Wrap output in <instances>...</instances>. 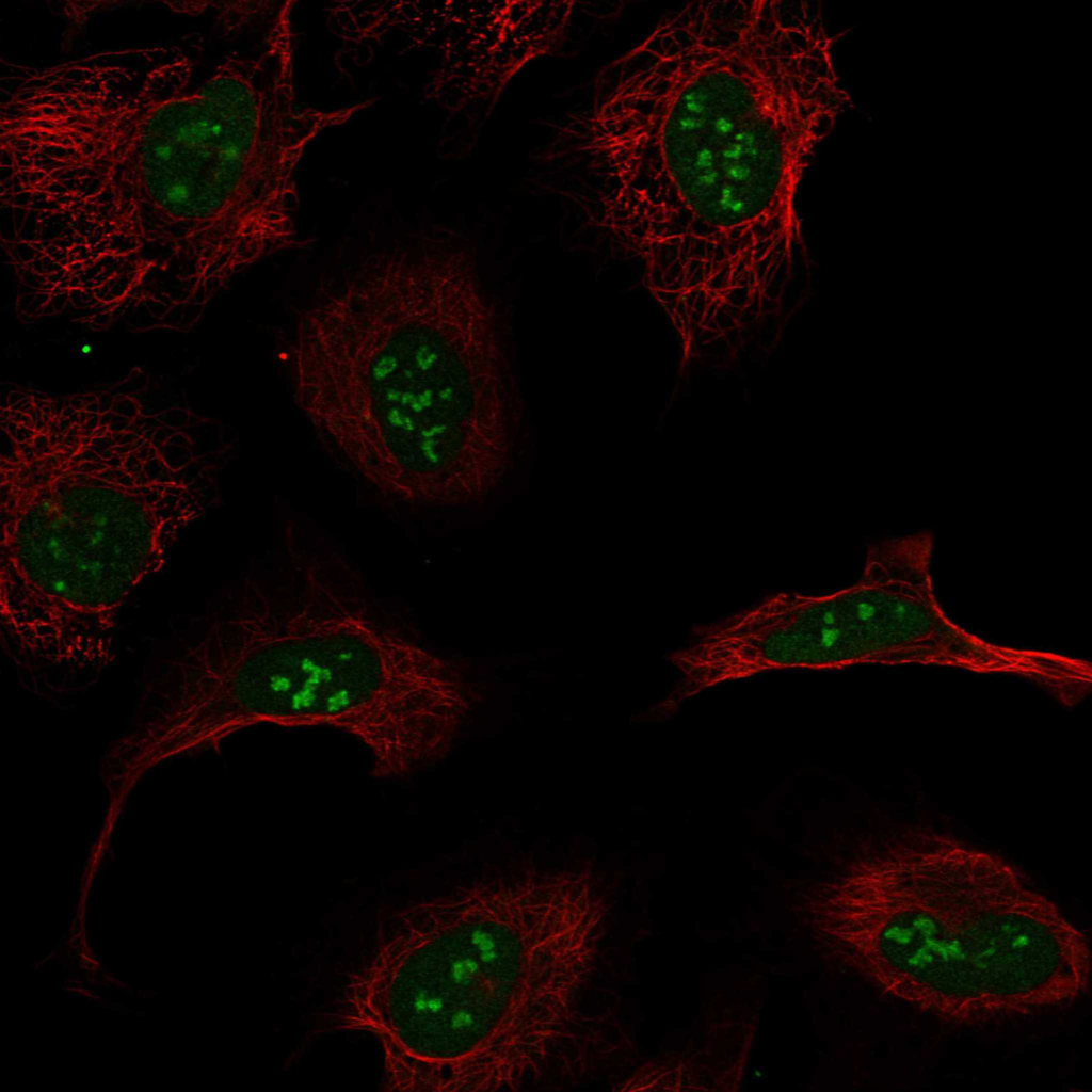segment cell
I'll return each mask as SVG.
<instances>
[{
  "label": "cell",
  "instance_id": "277c9868",
  "mask_svg": "<svg viewBox=\"0 0 1092 1092\" xmlns=\"http://www.w3.org/2000/svg\"><path fill=\"white\" fill-rule=\"evenodd\" d=\"M809 910L834 959L949 1023L1031 1014L1089 986L1088 937L1006 861L945 835L896 837Z\"/></svg>",
  "mask_w": 1092,
  "mask_h": 1092
},
{
  "label": "cell",
  "instance_id": "5b68a950",
  "mask_svg": "<svg viewBox=\"0 0 1092 1092\" xmlns=\"http://www.w3.org/2000/svg\"><path fill=\"white\" fill-rule=\"evenodd\" d=\"M1 453V623L45 657L96 648L212 503L213 465L159 432L13 429Z\"/></svg>",
  "mask_w": 1092,
  "mask_h": 1092
},
{
  "label": "cell",
  "instance_id": "7a4b0ae2",
  "mask_svg": "<svg viewBox=\"0 0 1092 1092\" xmlns=\"http://www.w3.org/2000/svg\"><path fill=\"white\" fill-rule=\"evenodd\" d=\"M290 352L298 407L384 493L455 501L505 456L507 360L461 253L365 258L302 314Z\"/></svg>",
  "mask_w": 1092,
  "mask_h": 1092
},
{
  "label": "cell",
  "instance_id": "52a82bcc",
  "mask_svg": "<svg viewBox=\"0 0 1092 1092\" xmlns=\"http://www.w3.org/2000/svg\"><path fill=\"white\" fill-rule=\"evenodd\" d=\"M229 59L202 86L142 119L133 142L139 195L174 221L194 222L211 254L261 260L295 232L296 167L321 131L299 100L275 44Z\"/></svg>",
  "mask_w": 1092,
  "mask_h": 1092
},
{
  "label": "cell",
  "instance_id": "ba28073f",
  "mask_svg": "<svg viewBox=\"0 0 1092 1092\" xmlns=\"http://www.w3.org/2000/svg\"><path fill=\"white\" fill-rule=\"evenodd\" d=\"M93 351V344L89 341H84L80 344L79 352L81 355H90Z\"/></svg>",
  "mask_w": 1092,
  "mask_h": 1092
},
{
  "label": "cell",
  "instance_id": "6da1fadb",
  "mask_svg": "<svg viewBox=\"0 0 1092 1092\" xmlns=\"http://www.w3.org/2000/svg\"><path fill=\"white\" fill-rule=\"evenodd\" d=\"M835 38L806 1H694L664 18L632 100L654 244L721 271L804 251L798 189L852 105Z\"/></svg>",
  "mask_w": 1092,
  "mask_h": 1092
},
{
  "label": "cell",
  "instance_id": "3957f363",
  "mask_svg": "<svg viewBox=\"0 0 1092 1092\" xmlns=\"http://www.w3.org/2000/svg\"><path fill=\"white\" fill-rule=\"evenodd\" d=\"M606 905L578 876L494 880L413 908L348 987L400 1089L517 1090L572 1031Z\"/></svg>",
  "mask_w": 1092,
  "mask_h": 1092
},
{
  "label": "cell",
  "instance_id": "9c48e42d",
  "mask_svg": "<svg viewBox=\"0 0 1092 1092\" xmlns=\"http://www.w3.org/2000/svg\"><path fill=\"white\" fill-rule=\"evenodd\" d=\"M1090 682H1091V681H1090ZM1089 688H1090V685H1089ZM1089 688H1088V690H1089ZM1088 690H1087V691H1088ZM1087 691H1086V693H1087ZM1086 693H1085V694H1086ZM1085 694H1083V696H1085ZM1081 697H1082V696H1081ZM1081 697H1080V698H1081ZM1080 698H1079V700H1080ZM1079 700H1078V701H1079ZM1075 703H1076V702H1075Z\"/></svg>",
  "mask_w": 1092,
  "mask_h": 1092
},
{
  "label": "cell",
  "instance_id": "8992f818",
  "mask_svg": "<svg viewBox=\"0 0 1092 1092\" xmlns=\"http://www.w3.org/2000/svg\"><path fill=\"white\" fill-rule=\"evenodd\" d=\"M315 584L294 609L264 604L212 628L200 646L210 734L330 727L367 748L375 778L406 776L447 740L456 706L447 668Z\"/></svg>",
  "mask_w": 1092,
  "mask_h": 1092
}]
</instances>
